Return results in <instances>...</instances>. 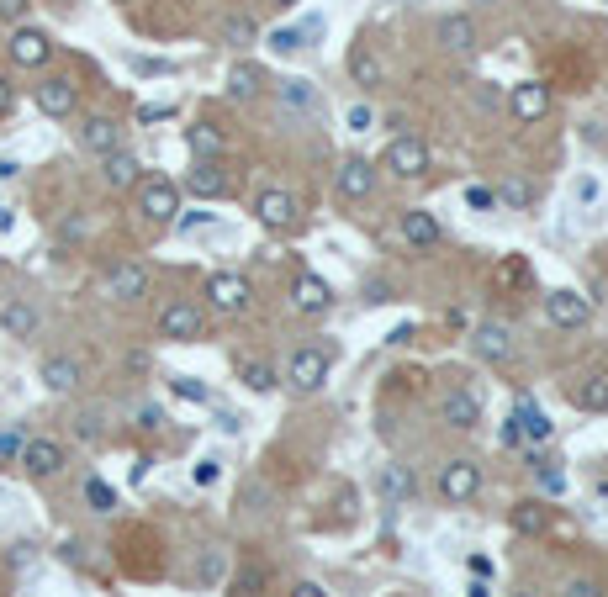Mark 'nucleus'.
Wrapping results in <instances>:
<instances>
[{"label": "nucleus", "mask_w": 608, "mask_h": 597, "mask_svg": "<svg viewBox=\"0 0 608 597\" xmlns=\"http://www.w3.org/2000/svg\"><path fill=\"white\" fill-rule=\"evenodd\" d=\"M22 444H27L22 428H0V465H11L16 455H22Z\"/></svg>", "instance_id": "42"}, {"label": "nucleus", "mask_w": 608, "mask_h": 597, "mask_svg": "<svg viewBox=\"0 0 608 597\" xmlns=\"http://www.w3.org/2000/svg\"><path fill=\"white\" fill-rule=\"evenodd\" d=\"M497 201H508L513 212H529V207H534V185H529V180H503Z\"/></svg>", "instance_id": "35"}, {"label": "nucleus", "mask_w": 608, "mask_h": 597, "mask_svg": "<svg viewBox=\"0 0 608 597\" xmlns=\"http://www.w3.org/2000/svg\"><path fill=\"white\" fill-rule=\"evenodd\" d=\"M6 53H11V64L16 69H43L48 59H53V37L43 32V27H11V43H6Z\"/></svg>", "instance_id": "4"}, {"label": "nucleus", "mask_w": 608, "mask_h": 597, "mask_svg": "<svg viewBox=\"0 0 608 597\" xmlns=\"http://www.w3.org/2000/svg\"><path fill=\"white\" fill-rule=\"evenodd\" d=\"M466 201H471L476 212H497V191H487V185H471V191H466Z\"/></svg>", "instance_id": "45"}, {"label": "nucleus", "mask_w": 608, "mask_h": 597, "mask_svg": "<svg viewBox=\"0 0 608 597\" xmlns=\"http://www.w3.org/2000/svg\"><path fill=\"white\" fill-rule=\"evenodd\" d=\"M487 592H492V587H487V582H482V576H476V582H471V587H466V597H487Z\"/></svg>", "instance_id": "62"}, {"label": "nucleus", "mask_w": 608, "mask_h": 597, "mask_svg": "<svg viewBox=\"0 0 608 597\" xmlns=\"http://www.w3.org/2000/svg\"><path fill=\"white\" fill-rule=\"evenodd\" d=\"M138 170H143V164L127 154V148H112V154H101V175H106V185H112V191H127V185H138Z\"/></svg>", "instance_id": "25"}, {"label": "nucleus", "mask_w": 608, "mask_h": 597, "mask_svg": "<svg viewBox=\"0 0 608 597\" xmlns=\"http://www.w3.org/2000/svg\"><path fill=\"white\" fill-rule=\"evenodd\" d=\"M186 191L196 201H217V196H228V170L217 159H196L191 164V175H186Z\"/></svg>", "instance_id": "13"}, {"label": "nucleus", "mask_w": 608, "mask_h": 597, "mask_svg": "<svg viewBox=\"0 0 608 597\" xmlns=\"http://www.w3.org/2000/svg\"><path fill=\"white\" fill-rule=\"evenodd\" d=\"M275 6H297V0H275Z\"/></svg>", "instance_id": "63"}, {"label": "nucleus", "mask_w": 608, "mask_h": 597, "mask_svg": "<svg viewBox=\"0 0 608 597\" xmlns=\"http://www.w3.org/2000/svg\"><path fill=\"white\" fill-rule=\"evenodd\" d=\"M143 291H149V270L143 265H117L106 275V296H112V302H138Z\"/></svg>", "instance_id": "20"}, {"label": "nucleus", "mask_w": 608, "mask_h": 597, "mask_svg": "<svg viewBox=\"0 0 608 597\" xmlns=\"http://www.w3.org/2000/svg\"><path fill=\"white\" fill-rule=\"evenodd\" d=\"M476 492H482V465L476 460H450L439 471V497L445 502H471Z\"/></svg>", "instance_id": "8"}, {"label": "nucleus", "mask_w": 608, "mask_h": 597, "mask_svg": "<svg viewBox=\"0 0 608 597\" xmlns=\"http://www.w3.org/2000/svg\"><path fill=\"white\" fill-rule=\"evenodd\" d=\"M402 238H408V249H439V222H434V212H423V207H413V212H402Z\"/></svg>", "instance_id": "19"}, {"label": "nucleus", "mask_w": 608, "mask_h": 597, "mask_svg": "<svg viewBox=\"0 0 608 597\" xmlns=\"http://www.w3.org/2000/svg\"><path fill=\"white\" fill-rule=\"evenodd\" d=\"M170 391H175V397H186V402H212L207 381H196V376H175V381H170Z\"/></svg>", "instance_id": "40"}, {"label": "nucleus", "mask_w": 608, "mask_h": 597, "mask_svg": "<svg viewBox=\"0 0 608 597\" xmlns=\"http://www.w3.org/2000/svg\"><path fill=\"white\" fill-rule=\"evenodd\" d=\"M519 597H529V592H519Z\"/></svg>", "instance_id": "64"}, {"label": "nucleus", "mask_w": 608, "mask_h": 597, "mask_svg": "<svg viewBox=\"0 0 608 597\" xmlns=\"http://www.w3.org/2000/svg\"><path fill=\"white\" fill-rule=\"evenodd\" d=\"M260 587H265V576H260V571H238V592H244V597H254Z\"/></svg>", "instance_id": "50"}, {"label": "nucleus", "mask_w": 608, "mask_h": 597, "mask_svg": "<svg viewBox=\"0 0 608 597\" xmlns=\"http://www.w3.org/2000/svg\"><path fill=\"white\" fill-rule=\"evenodd\" d=\"M524 281H534V270H529V259H503V265H497V286H524Z\"/></svg>", "instance_id": "36"}, {"label": "nucleus", "mask_w": 608, "mask_h": 597, "mask_svg": "<svg viewBox=\"0 0 608 597\" xmlns=\"http://www.w3.org/2000/svg\"><path fill=\"white\" fill-rule=\"evenodd\" d=\"M508 428L519 434V444H529V450H534V444H550V439H556V423H550V418H545V407H534L529 397L513 402Z\"/></svg>", "instance_id": "6"}, {"label": "nucleus", "mask_w": 608, "mask_h": 597, "mask_svg": "<svg viewBox=\"0 0 608 597\" xmlns=\"http://www.w3.org/2000/svg\"><path fill=\"white\" fill-rule=\"evenodd\" d=\"M207 302L217 307V312H249V302H254V291H249V281L244 275H233V270H217L212 281H207Z\"/></svg>", "instance_id": "7"}, {"label": "nucleus", "mask_w": 608, "mask_h": 597, "mask_svg": "<svg viewBox=\"0 0 608 597\" xmlns=\"http://www.w3.org/2000/svg\"><path fill=\"white\" fill-rule=\"evenodd\" d=\"M365 302L386 307V302H392V281H365Z\"/></svg>", "instance_id": "46"}, {"label": "nucleus", "mask_w": 608, "mask_h": 597, "mask_svg": "<svg viewBox=\"0 0 608 597\" xmlns=\"http://www.w3.org/2000/svg\"><path fill=\"white\" fill-rule=\"evenodd\" d=\"M201 328H207V312L196 302H170L159 312V339H170V344H196Z\"/></svg>", "instance_id": "3"}, {"label": "nucleus", "mask_w": 608, "mask_h": 597, "mask_svg": "<svg viewBox=\"0 0 608 597\" xmlns=\"http://www.w3.org/2000/svg\"><path fill=\"white\" fill-rule=\"evenodd\" d=\"M223 571H228L223 550H207V555H201V566H196V582H201V587H212V582H223Z\"/></svg>", "instance_id": "39"}, {"label": "nucleus", "mask_w": 608, "mask_h": 597, "mask_svg": "<svg viewBox=\"0 0 608 597\" xmlns=\"http://www.w3.org/2000/svg\"><path fill=\"white\" fill-rule=\"evenodd\" d=\"M381 170H386V175H397V180L429 175V143L413 138V133L392 138V143H386V154H381Z\"/></svg>", "instance_id": "2"}, {"label": "nucleus", "mask_w": 608, "mask_h": 597, "mask_svg": "<svg viewBox=\"0 0 608 597\" xmlns=\"http://www.w3.org/2000/svg\"><path fill=\"white\" fill-rule=\"evenodd\" d=\"M508 106H513V117H519V122H540L550 111V85L519 80V85H513V96H508Z\"/></svg>", "instance_id": "15"}, {"label": "nucleus", "mask_w": 608, "mask_h": 597, "mask_svg": "<svg viewBox=\"0 0 608 597\" xmlns=\"http://www.w3.org/2000/svg\"><path fill=\"white\" fill-rule=\"evenodd\" d=\"M22 16H27V0H0V22H16V27H22Z\"/></svg>", "instance_id": "47"}, {"label": "nucleus", "mask_w": 608, "mask_h": 597, "mask_svg": "<svg viewBox=\"0 0 608 597\" xmlns=\"http://www.w3.org/2000/svg\"><path fill=\"white\" fill-rule=\"evenodd\" d=\"M376 487H381V497L392 502V508H408V502L418 497V476H413V465H381Z\"/></svg>", "instance_id": "14"}, {"label": "nucleus", "mask_w": 608, "mask_h": 597, "mask_svg": "<svg viewBox=\"0 0 608 597\" xmlns=\"http://www.w3.org/2000/svg\"><path fill=\"white\" fill-rule=\"evenodd\" d=\"M513 529L519 534H545L550 529V508L545 502H519V508H513Z\"/></svg>", "instance_id": "32"}, {"label": "nucleus", "mask_w": 608, "mask_h": 597, "mask_svg": "<svg viewBox=\"0 0 608 597\" xmlns=\"http://www.w3.org/2000/svg\"><path fill=\"white\" fill-rule=\"evenodd\" d=\"M217 428H223V434H238V428H244V418H233V413H217Z\"/></svg>", "instance_id": "58"}, {"label": "nucleus", "mask_w": 608, "mask_h": 597, "mask_svg": "<svg viewBox=\"0 0 608 597\" xmlns=\"http://www.w3.org/2000/svg\"><path fill=\"white\" fill-rule=\"evenodd\" d=\"M291 302H297V312L318 317L334 307V286L323 281V275H297V286H291Z\"/></svg>", "instance_id": "18"}, {"label": "nucleus", "mask_w": 608, "mask_h": 597, "mask_svg": "<svg viewBox=\"0 0 608 597\" xmlns=\"http://www.w3.org/2000/svg\"><path fill=\"white\" fill-rule=\"evenodd\" d=\"M439 43H445L450 53H476L482 48V32H476V22L466 11H450L445 22H439Z\"/></svg>", "instance_id": "17"}, {"label": "nucleus", "mask_w": 608, "mask_h": 597, "mask_svg": "<svg viewBox=\"0 0 608 597\" xmlns=\"http://www.w3.org/2000/svg\"><path fill=\"white\" fill-rule=\"evenodd\" d=\"M106 434V428H101V413H80L75 418V439H85V444H96Z\"/></svg>", "instance_id": "43"}, {"label": "nucleus", "mask_w": 608, "mask_h": 597, "mask_svg": "<svg viewBox=\"0 0 608 597\" xmlns=\"http://www.w3.org/2000/svg\"><path fill=\"white\" fill-rule=\"evenodd\" d=\"M254 32H260V27H254L249 16H228V22H223V43H233V48H249V43H254Z\"/></svg>", "instance_id": "37"}, {"label": "nucleus", "mask_w": 608, "mask_h": 597, "mask_svg": "<svg viewBox=\"0 0 608 597\" xmlns=\"http://www.w3.org/2000/svg\"><path fill=\"white\" fill-rule=\"evenodd\" d=\"M138 212H143V222H154V228L175 222L180 217V185L164 180V175H149L138 185Z\"/></svg>", "instance_id": "1"}, {"label": "nucleus", "mask_w": 608, "mask_h": 597, "mask_svg": "<svg viewBox=\"0 0 608 597\" xmlns=\"http://www.w3.org/2000/svg\"><path fill=\"white\" fill-rule=\"evenodd\" d=\"M344 127H349V133H371V127H376V111L365 106V101H355V106L344 111Z\"/></svg>", "instance_id": "41"}, {"label": "nucleus", "mask_w": 608, "mask_h": 597, "mask_svg": "<svg viewBox=\"0 0 608 597\" xmlns=\"http://www.w3.org/2000/svg\"><path fill=\"white\" fill-rule=\"evenodd\" d=\"M11 228H16V212L6 207V201H0V233H11Z\"/></svg>", "instance_id": "61"}, {"label": "nucleus", "mask_w": 608, "mask_h": 597, "mask_svg": "<svg viewBox=\"0 0 608 597\" xmlns=\"http://www.w3.org/2000/svg\"><path fill=\"white\" fill-rule=\"evenodd\" d=\"M323 22H302V27H281V32H270V48L275 53H302L307 48V37H318Z\"/></svg>", "instance_id": "29"}, {"label": "nucleus", "mask_w": 608, "mask_h": 597, "mask_svg": "<svg viewBox=\"0 0 608 597\" xmlns=\"http://www.w3.org/2000/svg\"><path fill=\"white\" fill-rule=\"evenodd\" d=\"M328 370H334V360H328V349H297L291 354V365H286V381L302 391H323V381H328Z\"/></svg>", "instance_id": "5"}, {"label": "nucleus", "mask_w": 608, "mask_h": 597, "mask_svg": "<svg viewBox=\"0 0 608 597\" xmlns=\"http://www.w3.org/2000/svg\"><path fill=\"white\" fill-rule=\"evenodd\" d=\"M38 381L48 391H59V397H69V391L80 386V360H69V354H48L43 370H38Z\"/></svg>", "instance_id": "21"}, {"label": "nucleus", "mask_w": 608, "mask_h": 597, "mask_svg": "<svg viewBox=\"0 0 608 597\" xmlns=\"http://www.w3.org/2000/svg\"><path fill=\"white\" fill-rule=\"evenodd\" d=\"M281 106H291V111L318 106V90H312V80H281Z\"/></svg>", "instance_id": "34"}, {"label": "nucleus", "mask_w": 608, "mask_h": 597, "mask_svg": "<svg viewBox=\"0 0 608 597\" xmlns=\"http://www.w3.org/2000/svg\"><path fill=\"white\" fill-rule=\"evenodd\" d=\"M11 111H16V85L0 74V117H11Z\"/></svg>", "instance_id": "48"}, {"label": "nucleus", "mask_w": 608, "mask_h": 597, "mask_svg": "<svg viewBox=\"0 0 608 597\" xmlns=\"http://www.w3.org/2000/svg\"><path fill=\"white\" fill-rule=\"evenodd\" d=\"M238 381H244L249 391H275V365H265V360H238Z\"/></svg>", "instance_id": "33"}, {"label": "nucleus", "mask_w": 608, "mask_h": 597, "mask_svg": "<svg viewBox=\"0 0 608 597\" xmlns=\"http://www.w3.org/2000/svg\"><path fill=\"white\" fill-rule=\"evenodd\" d=\"M164 423V413H159V407L149 402V407H138V428H159Z\"/></svg>", "instance_id": "51"}, {"label": "nucleus", "mask_w": 608, "mask_h": 597, "mask_svg": "<svg viewBox=\"0 0 608 597\" xmlns=\"http://www.w3.org/2000/svg\"><path fill=\"white\" fill-rule=\"evenodd\" d=\"M254 96H260V69H254V64H233L228 101H254Z\"/></svg>", "instance_id": "30"}, {"label": "nucleus", "mask_w": 608, "mask_h": 597, "mask_svg": "<svg viewBox=\"0 0 608 597\" xmlns=\"http://www.w3.org/2000/svg\"><path fill=\"white\" fill-rule=\"evenodd\" d=\"M349 74H355V85H365V90H371V85H381V59H376V53L360 43L355 53H349Z\"/></svg>", "instance_id": "31"}, {"label": "nucleus", "mask_w": 608, "mask_h": 597, "mask_svg": "<svg viewBox=\"0 0 608 597\" xmlns=\"http://www.w3.org/2000/svg\"><path fill=\"white\" fill-rule=\"evenodd\" d=\"M471 349L482 354V360H492V365L508 360V349H513V344H508V328H503V323H482V328L471 333Z\"/></svg>", "instance_id": "27"}, {"label": "nucleus", "mask_w": 608, "mask_h": 597, "mask_svg": "<svg viewBox=\"0 0 608 597\" xmlns=\"http://www.w3.org/2000/svg\"><path fill=\"white\" fill-rule=\"evenodd\" d=\"M540 476H545V492H561V481H566V476L556 471V465H545V471H540Z\"/></svg>", "instance_id": "55"}, {"label": "nucleus", "mask_w": 608, "mask_h": 597, "mask_svg": "<svg viewBox=\"0 0 608 597\" xmlns=\"http://www.w3.org/2000/svg\"><path fill=\"white\" fill-rule=\"evenodd\" d=\"M16 460H22V471H27L32 481H48V476L64 471V444H59V439H27Z\"/></svg>", "instance_id": "9"}, {"label": "nucleus", "mask_w": 608, "mask_h": 597, "mask_svg": "<svg viewBox=\"0 0 608 597\" xmlns=\"http://www.w3.org/2000/svg\"><path fill=\"white\" fill-rule=\"evenodd\" d=\"M85 502H90V508H96V513H112V508H117V492L106 487L101 476H90V481H85Z\"/></svg>", "instance_id": "38"}, {"label": "nucleus", "mask_w": 608, "mask_h": 597, "mask_svg": "<svg viewBox=\"0 0 608 597\" xmlns=\"http://www.w3.org/2000/svg\"><path fill=\"white\" fill-rule=\"evenodd\" d=\"M466 566H471V576H482V582H487V576H492V561H487V555H471Z\"/></svg>", "instance_id": "54"}, {"label": "nucleus", "mask_w": 608, "mask_h": 597, "mask_svg": "<svg viewBox=\"0 0 608 597\" xmlns=\"http://www.w3.org/2000/svg\"><path fill=\"white\" fill-rule=\"evenodd\" d=\"M376 191V164L371 159H344L339 164V196L344 201H365Z\"/></svg>", "instance_id": "16"}, {"label": "nucleus", "mask_w": 608, "mask_h": 597, "mask_svg": "<svg viewBox=\"0 0 608 597\" xmlns=\"http://www.w3.org/2000/svg\"><path fill=\"white\" fill-rule=\"evenodd\" d=\"M577 196L582 201H598V180H577Z\"/></svg>", "instance_id": "59"}, {"label": "nucleus", "mask_w": 608, "mask_h": 597, "mask_svg": "<svg viewBox=\"0 0 608 597\" xmlns=\"http://www.w3.org/2000/svg\"><path fill=\"white\" fill-rule=\"evenodd\" d=\"M291 597H328L318 582H297V587H291Z\"/></svg>", "instance_id": "56"}, {"label": "nucleus", "mask_w": 608, "mask_h": 597, "mask_svg": "<svg viewBox=\"0 0 608 597\" xmlns=\"http://www.w3.org/2000/svg\"><path fill=\"white\" fill-rule=\"evenodd\" d=\"M545 312H550V323H556V328H582L587 317H593V302H587L582 291L561 286V291H550V296H545Z\"/></svg>", "instance_id": "11"}, {"label": "nucleus", "mask_w": 608, "mask_h": 597, "mask_svg": "<svg viewBox=\"0 0 608 597\" xmlns=\"http://www.w3.org/2000/svg\"><path fill=\"white\" fill-rule=\"evenodd\" d=\"M439 413H445V423H450V428H476V423H482V402H476V391L455 386Z\"/></svg>", "instance_id": "22"}, {"label": "nucleus", "mask_w": 608, "mask_h": 597, "mask_svg": "<svg viewBox=\"0 0 608 597\" xmlns=\"http://www.w3.org/2000/svg\"><path fill=\"white\" fill-rule=\"evenodd\" d=\"M217 476H223V460H196V465H191V481H196V487H212Z\"/></svg>", "instance_id": "44"}, {"label": "nucleus", "mask_w": 608, "mask_h": 597, "mask_svg": "<svg viewBox=\"0 0 608 597\" xmlns=\"http://www.w3.org/2000/svg\"><path fill=\"white\" fill-rule=\"evenodd\" d=\"M186 148H191V159H223L228 154V138H223V127L196 122V127H186Z\"/></svg>", "instance_id": "23"}, {"label": "nucleus", "mask_w": 608, "mask_h": 597, "mask_svg": "<svg viewBox=\"0 0 608 597\" xmlns=\"http://www.w3.org/2000/svg\"><path fill=\"white\" fill-rule=\"evenodd\" d=\"M566 597H603V587H598V582H571Z\"/></svg>", "instance_id": "53"}, {"label": "nucleus", "mask_w": 608, "mask_h": 597, "mask_svg": "<svg viewBox=\"0 0 608 597\" xmlns=\"http://www.w3.org/2000/svg\"><path fill=\"white\" fill-rule=\"evenodd\" d=\"M80 143L90 148V154H112V148H122V127L112 117H85Z\"/></svg>", "instance_id": "24"}, {"label": "nucleus", "mask_w": 608, "mask_h": 597, "mask_svg": "<svg viewBox=\"0 0 608 597\" xmlns=\"http://www.w3.org/2000/svg\"><path fill=\"white\" fill-rule=\"evenodd\" d=\"M32 101H38L43 117H75V106H80V90L75 80H64V74H53V80H43L38 90H32Z\"/></svg>", "instance_id": "10"}, {"label": "nucleus", "mask_w": 608, "mask_h": 597, "mask_svg": "<svg viewBox=\"0 0 608 597\" xmlns=\"http://www.w3.org/2000/svg\"><path fill=\"white\" fill-rule=\"evenodd\" d=\"M133 69H138V74H164L170 64H159V59H133Z\"/></svg>", "instance_id": "57"}, {"label": "nucleus", "mask_w": 608, "mask_h": 597, "mask_svg": "<svg viewBox=\"0 0 608 597\" xmlns=\"http://www.w3.org/2000/svg\"><path fill=\"white\" fill-rule=\"evenodd\" d=\"M254 217L265 222L270 233H281V228H291V222H297V196L291 191H260V201H254Z\"/></svg>", "instance_id": "12"}, {"label": "nucleus", "mask_w": 608, "mask_h": 597, "mask_svg": "<svg viewBox=\"0 0 608 597\" xmlns=\"http://www.w3.org/2000/svg\"><path fill=\"white\" fill-rule=\"evenodd\" d=\"M38 323H43V317H38V307H32V302H6V307H0V328H6L11 339H32Z\"/></svg>", "instance_id": "26"}, {"label": "nucleus", "mask_w": 608, "mask_h": 597, "mask_svg": "<svg viewBox=\"0 0 608 597\" xmlns=\"http://www.w3.org/2000/svg\"><path fill=\"white\" fill-rule=\"evenodd\" d=\"M59 555H64V561H85V545H80V539H64V545H59Z\"/></svg>", "instance_id": "52"}, {"label": "nucleus", "mask_w": 608, "mask_h": 597, "mask_svg": "<svg viewBox=\"0 0 608 597\" xmlns=\"http://www.w3.org/2000/svg\"><path fill=\"white\" fill-rule=\"evenodd\" d=\"M175 106H138V122H170Z\"/></svg>", "instance_id": "49"}, {"label": "nucleus", "mask_w": 608, "mask_h": 597, "mask_svg": "<svg viewBox=\"0 0 608 597\" xmlns=\"http://www.w3.org/2000/svg\"><path fill=\"white\" fill-rule=\"evenodd\" d=\"M571 402L582 413H608V376H587L582 386H571Z\"/></svg>", "instance_id": "28"}, {"label": "nucleus", "mask_w": 608, "mask_h": 597, "mask_svg": "<svg viewBox=\"0 0 608 597\" xmlns=\"http://www.w3.org/2000/svg\"><path fill=\"white\" fill-rule=\"evenodd\" d=\"M16 175H22V164H16V159H0V180H16Z\"/></svg>", "instance_id": "60"}]
</instances>
